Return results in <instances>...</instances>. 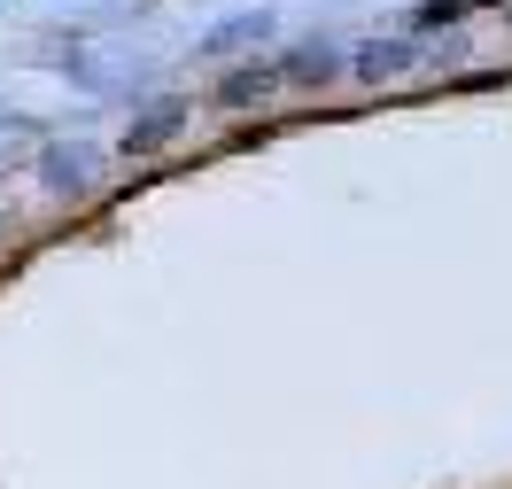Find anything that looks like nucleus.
<instances>
[{
	"instance_id": "nucleus-2",
	"label": "nucleus",
	"mask_w": 512,
	"mask_h": 489,
	"mask_svg": "<svg viewBox=\"0 0 512 489\" xmlns=\"http://www.w3.org/2000/svg\"><path fill=\"white\" fill-rule=\"evenodd\" d=\"M412 55H419L412 39H388V47H365V55H357V70H365V78H388V70H404Z\"/></svg>"
},
{
	"instance_id": "nucleus-3",
	"label": "nucleus",
	"mask_w": 512,
	"mask_h": 489,
	"mask_svg": "<svg viewBox=\"0 0 512 489\" xmlns=\"http://www.w3.org/2000/svg\"><path fill=\"white\" fill-rule=\"evenodd\" d=\"M288 78H334V55H326V47H303V55H288Z\"/></svg>"
},
{
	"instance_id": "nucleus-1",
	"label": "nucleus",
	"mask_w": 512,
	"mask_h": 489,
	"mask_svg": "<svg viewBox=\"0 0 512 489\" xmlns=\"http://www.w3.org/2000/svg\"><path fill=\"white\" fill-rule=\"evenodd\" d=\"M280 86H288V70H280V63H256V70H233V78L218 86V101H225V109H249V101H272Z\"/></svg>"
}]
</instances>
